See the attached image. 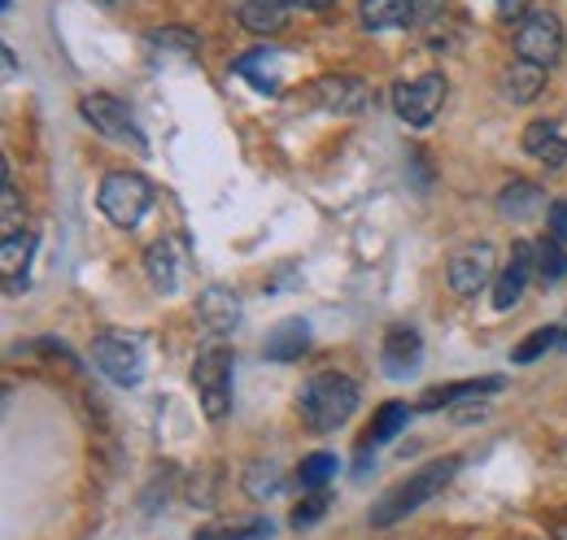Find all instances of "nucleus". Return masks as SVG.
Instances as JSON below:
<instances>
[{
	"label": "nucleus",
	"instance_id": "nucleus-1",
	"mask_svg": "<svg viewBox=\"0 0 567 540\" xmlns=\"http://www.w3.org/2000/svg\"><path fill=\"white\" fill-rule=\"evenodd\" d=\"M463 467V458H436V463H427L424 471H415L411 479H402L398 488H389L380 501H375V510H371V528H393L398 519H406V515H415L420 506H427L454 475Z\"/></svg>",
	"mask_w": 567,
	"mask_h": 540
},
{
	"label": "nucleus",
	"instance_id": "nucleus-2",
	"mask_svg": "<svg viewBox=\"0 0 567 540\" xmlns=\"http://www.w3.org/2000/svg\"><path fill=\"white\" fill-rule=\"evenodd\" d=\"M358 402H362V393H358V384L350 375H315L301 393H297V409H301V418L315 427V432H337V427H346L350 418H354Z\"/></svg>",
	"mask_w": 567,
	"mask_h": 540
},
{
	"label": "nucleus",
	"instance_id": "nucleus-3",
	"mask_svg": "<svg viewBox=\"0 0 567 540\" xmlns=\"http://www.w3.org/2000/svg\"><path fill=\"white\" fill-rule=\"evenodd\" d=\"M231 366H236V353L223 340L206 344L193 362V388H197L210 423H223L231 414Z\"/></svg>",
	"mask_w": 567,
	"mask_h": 540
},
{
	"label": "nucleus",
	"instance_id": "nucleus-4",
	"mask_svg": "<svg viewBox=\"0 0 567 540\" xmlns=\"http://www.w3.org/2000/svg\"><path fill=\"white\" fill-rule=\"evenodd\" d=\"M96 205L101 214L114 222V227H136L144 214L153 209V184L136 175V170H110L101 179V193H96Z\"/></svg>",
	"mask_w": 567,
	"mask_h": 540
},
{
	"label": "nucleus",
	"instance_id": "nucleus-5",
	"mask_svg": "<svg viewBox=\"0 0 567 540\" xmlns=\"http://www.w3.org/2000/svg\"><path fill=\"white\" fill-rule=\"evenodd\" d=\"M92 362L110 384L136 388L144 380V340L132 332H101L92 340Z\"/></svg>",
	"mask_w": 567,
	"mask_h": 540
},
{
	"label": "nucleus",
	"instance_id": "nucleus-6",
	"mask_svg": "<svg viewBox=\"0 0 567 540\" xmlns=\"http://www.w3.org/2000/svg\"><path fill=\"white\" fill-rule=\"evenodd\" d=\"M515 53L519 62H533V66H559L564 58V27L550 9H528L515 27Z\"/></svg>",
	"mask_w": 567,
	"mask_h": 540
},
{
	"label": "nucleus",
	"instance_id": "nucleus-7",
	"mask_svg": "<svg viewBox=\"0 0 567 540\" xmlns=\"http://www.w3.org/2000/svg\"><path fill=\"white\" fill-rule=\"evenodd\" d=\"M79 114H83V123H87L92 132L105 135V139H114V144H132L136 153L148 148L141 127H136V118H132V110H127L118 96L92 92V96H83V101H79Z\"/></svg>",
	"mask_w": 567,
	"mask_h": 540
},
{
	"label": "nucleus",
	"instance_id": "nucleus-8",
	"mask_svg": "<svg viewBox=\"0 0 567 540\" xmlns=\"http://www.w3.org/2000/svg\"><path fill=\"white\" fill-rule=\"evenodd\" d=\"M445 96H450V83H445V74L432 70V74H420V79L393 87V110H398V118L406 127H432V118L441 114Z\"/></svg>",
	"mask_w": 567,
	"mask_h": 540
},
{
	"label": "nucleus",
	"instance_id": "nucleus-9",
	"mask_svg": "<svg viewBox=\"0 0 567 540\" xmlns=\"http://www.w3.org/2000/svg\"><path fill=\"white\" fill-rule=\"evenodd\" d=\"M494 267H497L494 245H467V249H458V253L450 258L445 279H450V288H454L458 297H481V292L489 288V279H494Z\"/></svg>",
	"mask_w": 567,
	"mask_h": 540
},
{
	"label": "nucleus",
	"instance_id": "nucleus-10",
	"mask_svg": "<svg viewBox=\"0 0 567 540\" xmlns=\"http://www.w3.org/2000/svg\"><path fill=\"white\" fill-rule=\"evenodd\" d=\"M424 362V340L415 328H389L384 332V349H380V366L389 380H406L415 375Z\"/></svg>",
	"mask_w": 567,
	"mask_h": 540
},
{
	"label": "nucleus",
	"instance_id": "nucleus-11",
	"mask_svg": "<svg viewBox=\"0 0 567 540\" xmlns=\"http://www.w3.org/2000/svg\"><path fill=\"white\" fill-rule=\"evenodd\" d=\"M371 101V87L354 74H323L315 83V105L332 110V114H358Z\"/></svg>",
	"mask_w": 567,
	"mask_h": 540
},
{
	"label": "nucleus",
	"instance_id": "nucleus-12",
	"mask_svg": "<svg viewBox=\"0 0 567 540\" xmlns=\"http://www.w3.org/2000/svg\"><path fill=\"white\" fill-rule=\"evenodd\" d=\"M533 262H537V249L528 245V240H519L515 249H511V262L502 267L494 283V310H511V305H519V297H524V288H528V274H533Z\"/></svg>",
	"mask_w": 567,
	"mask_h": 540
},
{
	"label": "nucleus",
	"instance_id": "nucleus-13",
	"mask_svg": "<svg viewBox=\"0 0 567 540\" xmlns=\"http://www.w3.org/2000/svg\"><path fill=\"white\" fill-rule=\"evenodd\" d=\"M231 70H236L240 79H249L258 92H267V96H276V92L284 87V53L280 49H267V44H262V49H249Z\"/></svg>",
	"mask_w": 567,
	"mask_h": 540
},
{
	"label": "nucleus",
	"instance_id": "nucleus-14",
	"mask_svg": "<svg viewBox=\"0 0 567 540\" xmlns=\"http://www.w3.org/2000/svg\"><path fill=\"white\" fill-rule=\"evenodd\" d=\"M524 153L537 157L546 170H559L567 162V139H564V132H559V123H555V118L528 123V127H524Z\"/></svg>",
	"mask_w": 567,
	"mask_h": 540
},
{
	"label": "nucleus",
	"instance_id": "nucleus-15",
	"mask_svg": "<svg viewBox=\"0 0 567 540\" xmlns=\"http://www.w3.org/2000/svg\"><path fill=\"white\" fill-rule=\"evenodd\" d=\"M197 314H202V323L210 328L214 336H227L240 323V297L231 288H223V283H210L202 292V301H197Z\"/></svg>",
	"mask_w": 567,
	"mask_h": 540
},
{
	"label": "nucleus",
	"instance_id": "nucleus-16",
	"mask_svg": "<svg viewBox=\"0 0 567 540\" xmlns=\"http://www.w3.org/2000/svg\"><path fill=\"white\" fill-rule=\"evenodd\" d=\"M292 0H236V22L254 35H280Z\"/></svg>",
	"mask_w": 567,
	"mask_h": 540
},
{
	"label": "nucleus",
	"instance_id": "nucleus-17",
	"mask_svg": "<svg viewBox=\"0 0 567 540\" xmlns=\"http://www.w3.org/2000/svg\"><path fill=\"white\" fill-rule=\"evenodd\" d=\"M358 18L367 31H398L420 18L415 0H358Z\"/></svg>",
	"mask_w": 567,
	"mask_h": 540
},
{
	"label": "nucleus",
	"instance_id": "nucleus-18",
	"mask_svg": "<svg viewBox=\"0 0 567 540\" xmlns=\"http://www.w3.org/2000/svg\"><path fill=\"white\" fill-rule=\"evenodd\" d=\"M546 92V66H533V62H511L502 70V96L511 105H533L537 96Z\"/></svg>",
	"mask_w": 567,
	"mask_h": 540
},
{
	"label": "nucleus",
	"instance_id": "nucleus-19",
	"mask_svg": "<svg viewBox=\"0 0 567 540\" xmlns=\"http://www.w3.org/2000/svg\"><path fill=\"white\" fill-rule=\"evenodd\" d=\"M306 349H310V323L306 319H284V323H276V332H267V344H262L267 362H297Z\"/></svg>",
	"mask_w": 567,
	"mask_h": 540
},
{
	"label": "nucleus",
	"instance_id": "nucleus-20",
	"mask_svg": "<svg viewBox=\"0 0 567 540\" xmlns=\"http://www.w3.org/2000/svg\"><path fill=\"white\" fill-rule=\"evenodd\" d=\"M489 393H502V375H485V380H463V384H445V388H432L424 393L420 409H441V405L454 402H481Z\"/></svg>",
	"mask_w": 567,
	"mask_h": 540
},
{
	"label": "nucleus",
	"instance_id": "nucleus-21",
	"mask_svg": "<svg viewBox=\"0 0 567 540\" xmlns=\"http://www.w3.org/2000/svg\"><path fill=\"white\" fill-rule=\"evenodd\" d=\"M31 253H35V236H31V231L4 240V249H0V270H4V292H9V297L27 283V262H31Z\"/></svg>",
	"mask_w": 567,
	"mask_h": 540
},
{
	"label": "nucleus",
	"instance_id": "nucleus-22",
	"mask_svg": "<svg viewBox=\"0 0 567 540\" xmlns=\"http://www.w3.org/2000/svg\"><path fill=\"white\" fill-rule=\"evenodd\" d=\"M276 532L271 528V519H262V515H254V519H231V523H210V528H202L193 540H267Z\"/></svg>",
	"mask_w": 567,
	"mask_h": 540
},
{
	"label": "nucleus",
	"instance_id": "nucleus-23",
	"mask_svg": "<svg viewBox=\"0 0 567 540\" xmlns=\"http://www.w3.org/2000/svg\"><path fill=\"white\" fill-rule=\"evenodd\" d=\"M406 423H411L406 402H384L380 409H375L371 427H367V445H389L393 436H402V432H406Z\"/></svg>",
	"mask_w": 567,
	"mask_h": 540
},
{
	"label": "nucleus",
	"instance_id": "nucleus-24",
	"mask_svg": "<svg viewBox=\"0 0 567 540\" xmlns=\"http://www.w3.org/2000/svg\"><path fill=\"white\" fill-rule=\"evenodd\" d=\"M497 209H502L506 218H533V214L542 209V188L528 184V179H511V184L502 188V197H497Z\"/></svg>",
	"mask_w": 567,
	"mask_h": 540
},
{
	"label": "nucleus",
	"instance_id": "nucleus-25",
	"mask_svg": "<svg viewBox=\"0 0 567 540\" xmlns=\"http://www.w3.org/2000/svg\"><path fill=\"white\" fill-rule=\"evenodd\" d=\"M144 44H148L157 58H162V53H166V58H197V53H202V40H197L193 31H179V27L148 31V35H144Z\"/></svg>",
	"mask_w": 567,
	"mask_h": 540
},
{
	"label": "nucleus",
	"instance_id": "nucleus-26",
	"mask_svg": "<svg viewBox=\"0 0 567 540\" xmlns=\"http://www.w3.org/2000/svg\"><path fill=\"white\" fill-rule=\"evenodd\" d=\"M144 267H148V279H153L162 292H175V288H179V267H175V253H171V245H166V240L148 245Z\"/></svg>",
	"mask_w": 567,
	"mask_h": 540
},
{
	"label": "nucleus",
	"instance_id": "nucleus-27",
	"mask_svg": "<svg viewBox=\"0 0 567 540\" xmlns=\"http://www.w3.org/2000/svg\"><path fill=\"white\" fill-rule=\"evenodd\" d=\"M0 227H4V240L22 236V201H18V188L9 179V166H0Z\"/></svg>",
	"mask_w": 567,
	"mask_h": 540
},
{
	"label": "nucleus",
	"instance_id": "nucleus-28",
	"mask_svg": "<svg viewBox=\"0 0 567 540\" xmlns=\"http://www.w3.org/2000/svg\"><path fill=\"white\" fill-rule=\"evenodd\" d=\"M337 475V454H328V449H319V454H306L301 458V467H297V479H301V488H310V492H319L328 479Z\"/></svg>",
	"mask_w": 567,
	"mask_h": 540
},
{
	"label": "nucleus",
	"instance_id": "nucleus-29",
	"mask_svg": "<svg viewBox=\"0 0 567 540\" xmlns=\"http://www.w3.org/2000/svg\"><path fill=\"white\" fill-rule=\"evenodd\" d=\"M555 344H564V332H559V328H537L524 344H515V349H511V362H515V366L537 362V357H542L546 349H555Z\"/></svg>",
	"mask_w": 567,
	"mask_h": 540
},
{
	"label": "nucleus",
	"instance_id": "nucleus-30",
	"mask_svg": "<svg viewBox=\"0 0 567 540\" xmlns=\"http://www.w3.org/2000/svg\"><path fill=\"white\" fill-rule=\"evenodd\" d=\"M537 270H542L546 283H559V279L567 274V253L559 240L546 236V245H537Z\"/></svg>",
	"mask_w": 567,
	"mask_h": 540
},
{
	"label": "nucleus",
	"instance_id": "nucleus-31",
	"mask_svg": "<svg viewBox=\"0 0 567 540\" xmlns=\"http://www.w3.org/2000/svg\"><path fill=\"white\" fill-rule=\"evenodd\" d=\"M280 475H276V467L271 463H254L249 471H245V488H249V497L254 501H262V497H276L280 492Z\"/></svg>",
	"mask_w": 567,
	"mask_h": 540
},
{
	"label": "nucleus",
	"instance_id": "nucleus-32",
	"mask_svg": "<svg viewBox=\"0 0 567 540\" xmlns=\"http://www.w3.org/2000/svg\"><path fill=\"white\" fill-rule=\"evenodd\" d=\"M323 510H328V497H323V492H310V497H306V501L292 510V528L301 532V528L319 523V519H323Z\"/></svg>",
	"mask_w": 567,
	"mask_h": 540
},
{
	"label": "nucleus",
	"instance_id": "nucleus-33",
	"mask_svg": "<svg viewBox=\"0 0 567 540\" xmlns=\"http://www.w3.org/2000/svg\"><path fill=\"white\" fill-rule=\"evenodd\" d=\"M550 240L567 245V201L550 205Z\"/></svg>",
	"mask_w": 567,
	"mask_h": 540
},
{
	"label": "nucleus",
	"instance_id": "nucleus-34",
	"mask_svg": "<svg viewBox=\"0 0 567 540\" xmlns=\"http://www.w3.org/2000/svg\"><path fill=\"white\" fill-rule=\"evenodd\" d=\"M494 4H497V18H506V22H519L528 13V0H494Z\"/></svg>",
	"mask_w": 567,
	"mask_h": 540
},
{
	"label": "nucleus",
	"instance_id": "nucleus-35",
	"mask_svg": "<svg viewBox=\"0 0 567 540\" xmlns=\"http://www.w3.org/2000/svg\"><path fill=\"white\" fill-rule=\"evenodd\" d=\"M415 9H420V18H436L445 9V0H415Z\"/></svg>",
	"mask_w": 567,
	"mask_h": 540
},
{
	"label": "nucleus",
	"instance_id": "nucleus-36",
	"mask_svg": "<svg viewBox=\"0 0 567 540\" xmlns=\"http://www.w3.org/2000/svg\"><path fill=\"white\" fill-rule=\"evenodd\" d=\"M292 4H301V9H328L332 0H292Z\"/></svg>",
	"mask_w": 567,
	"mask_h": 540
},
{
	"label": "nucleus",
	"instance_id": "nucleus-37",
	"mask_svg": "<svg viewBox=\"0 0 567 540\" xmlns=\"http://www.w3.org/2000/svg\"><path fill=\"white\" fill-rule=\"evenodd\" d=\"M555 540H567V523L559 528V532H555Z\"/></svg>",
	"mask_w": 567,
	"mask_h": 540
},
{
	"label": "nucleus",
	"instance_id": "nucleus-38",
	"mask_svg": "<svg viewBox=\"0 0 567 540\" xmlns=\"http://www.w3.org/2000/svg\"><path fill=\"white\" fill-rule=\"evenodd\" d=\"M0 4H4V9H9V4H13V0H0Z\"/></svg>",
	"mask_w": 567,
	"mask_h": 540
},
{
	"label": "nucleus",
	"instance_id": "nucleus-39",
	"mask_svg": "<svg viewBox=\"0 0 567 540\" xmlns=\"http://www.w3.org/2000/svg\"><path fill=\"white\" fill-rule=\"evenodd\" d=\"M564 344H567V332H564Z\"/></svg>",
	"mask_w": 567,
	"mask_h": 540
}]
</instances>
